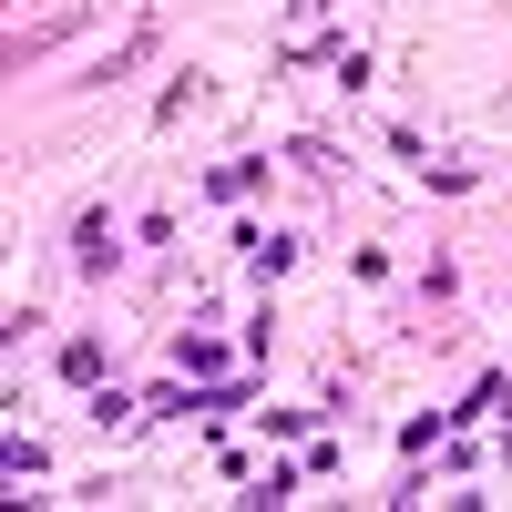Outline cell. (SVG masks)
<instances>
[{"mask_svg":"<svg viewBox=\"0 0 512 512\" xmlns=\"http://www.w3.org/2000/svg\"><path fill=\"white\" fill-rule=\"evenodd\" d=\"M175 369H195V379H216V369H226V349H216V338H185V349H175Z\"/></svg>","mask_w":512,"mask_h":512,"instance_id":"obj_3","label":"cell"},{"mask_svg":"<svg viewBox=\"0 0 512 512\" xmlns=\"http://www.w3.org/2000/svg\"><path fill=\"white\" fill-rule=\"evenodd\" d=\"M236 246H246V267H256V277H277V267H287V256H297V236H267V226H246Z\"/></svg>","mask_w":512,"mask_h":512,"instance_id":"obj_1","label":"cell"},{"mask_svg":"<svg viewBox=\"0 0 512 512\" xmlns=\"http://www.w3.org/2000/svg\"><path fill=\"white\" fill-rule=\"evenodd\" d=\"M72 256H82V277H103V267H113V226L82 216V246H72Z\"/></svg>","mask_w":512,"mask_h":512,"instance_id":"obj_2","label":"cell"}]
</instances>
